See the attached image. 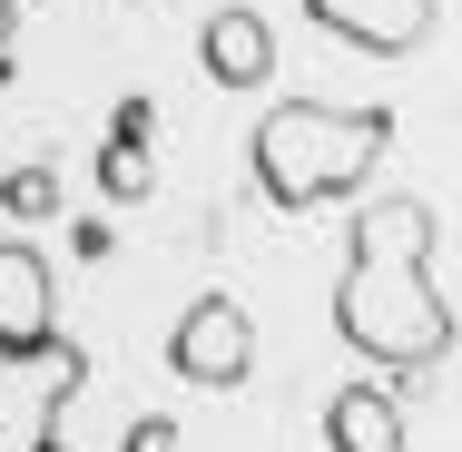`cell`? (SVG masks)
Segmentation results:
<instances>
[{
	"mask_svg": "<svg viewBox=\"0 0 462 452\" xmlns=\"http://www.w3.org/2000/svg\"><path fill=\"white\" fill-rule=\"evenodd\" d=\"M108 138H118V148H148V138H158V98L128 89L118 108H108Z\"/></svg>",
	"mask_w": 462,
	"mask_h": 452,
	"instance_id": "obj_11",
	"label": "cell"
},
{
	"mask_svg": "<svg viewBox=\"0 0 462 452\" xmlns=\"http://www.w3.org/2000/svg\"><path fill=\"white\" fill-rule=\"evenodd\" d=\"M10 30H20V0H0V50H10Z\"/></svg>",
	"mask_w": 462,
	"mask_h": 452,
	"instance_id": "obj_13",
	"label": "cell"
},
{
	"mask_svg": "<svg viewBox=\"0 0 462 452\" xmlns=\"http://www.w3.org/2000/svg\"><path fill=\"white\" fill-rule=\"evenodd\" d=\"M69 197H60V168H40V158H20V168H0V217H20V226H40V217H60Z\"/></svg>",
	"mask_w": 462,
	"mask_h": 452,
	"instance_id": "obj_9",
	"label": "cell"
},
{
	"mask_svg": "<svg viewBox=\"0 0 462 452\" xmlns=\"http://www.w3.org/2000/svg\"><path fill=\"white\" fill-rule=\"evenodd\" d=\"M128 452H178V423H168V413H138V423H128Z\"/></svg>",
	"mask_w": 462,
	"mask_h": 452,
	"instance_id": "obj_12",
	"label": "cell"
},
{
	"mask_svg": "<svg viewBox=\"0 0 462 452\" xmlns=\"http://www.w3.org/2000/svg\"><path fill=\"white\" fill-rule=\"evenodd\" d=\"M393 148V108H335V98H276L246 138V168H256V197L305 217V207H335L383 168Z\"/></svg>",
	"mask_w": 462,
	"mask_h": 452,
	"instance_id": "obj_2",
	"label": "cell"
},
{
	"mask_svg": "<svg viewBox=\"0 0 462 452\" xmlns=\"http://www.w3.org/2000/svg\"><path fill=\"white\" fill-rule=\"evenodd\" d=\"M50 452H69V443H50Z\"/></svg>",
	"mask_w": 462,
	"mask_h": 452,
	"instance_id": "obj_14",
	"label": "cell"
},
{
	"mask_svg": "<svg viewBox=\"0 0 462 452\" xmlns=\"http://www.w3.org/2000/svg\"><path fill=\"white\" fill-rule=\"evenodd\" d=\"M89 393V345L79 335H50L30 355H0V452H50L60 443V413Z\"/></svg>",
	"mask_w": 462,
	"mask_h": 452,
	"instance_id": "obj_3",
	"label": "cell"
},
{
	"mask_svg": "<svg viewBox=\"0 0 462 452\" xmlns=\"http://www.w3.org/2000/svg\"><path fill=\"white\" fill-rule=\"evenodd\" d=\"M60 335V266L20 236H0V355H30Z\"/></svg>",
	"mask_w": 462,
	"mask_h": 452,
	"instance_id": "obj_6",
	"label": "cell"
},
{
	"mask_svg": "<svg viewBox=\"0 0 462 452\" xmlns=\"http://www.w3.org/2000/svg\"><path fill=\"white\" fill-rule=\"evenodd\" d=\"M325 443L335 452H403V393L393 383H345L325 403Z\"/></svg>",
	"mask_w": 462,
	"mask_h": 452,
	"instance_id": "obj_8",
	"label": "cell"
},
{
	"mask_svg": "<svg viewBox=\"0 0 462 452\" xmlns=\"http://www.w3.org/2000/svg\"><path fill=\"white\" fill-rule=\"evenodd\" d=\"M443 217L433 197H365L355 236H345V275H335V335L383 374H433L453 355V285L433 266Z\"/></svg>",
	"mask_w": 462,
	"mask_h": 452,
	"instance_id": "obj_1",
	"label": "cell"
},
{
	"mask_svg": "<svg viewBox=\"0 0 462 452\" xmlns=\"http://www.w3.org/2000/svg\"><path fill=\"white\" fill-rule=\"evenodd\" d=\"M305 20L325 40L365 50V60H403V50L433 40V0H305Z\"/></svg>",
	"mask_w": 462,
	"mask_h": 452,
	"instance_id": "obj_7",
	"label": "cell"
},
{
	"mask_svg": "<svg viewBox=\"0 0 462 452\" xmlns=\"http://www.w3.org/2000/svg\"><path fill=\"white\" fill-rule=\"evenodd\" d=\"M168 374L178 383H207V393H236L256 374V315L236 295H197L178 315V335H168Z\"/></svg>",
	"mask_w": 462,
	"mask_h": 452,
	"instance_id": "obj_4",
	"label": "cell"
},
{
	"mask_svg": "<svg viewBox=\"0 0 462 452\" xmlns=\"http://www.w3.org/2000/svg\"><path fill=\"white\" fill-rule=\"evenodd\" d=\"M197 69H207V89H266L276 79V30H266V10H246V0H226V10H207L197 20Z\"/></svg>",
	"mask_w": 462,
	"mask_h": 452,
	"instance_id": "obj_5",
	"label": "cell"
},
{
	"mask_svg": "<svg viewBox=\"0 0 462 452\" xmlns=\"http://www.w3.org/2000/svg\"><path fill=\"white\" fill-rule=\"evenodd\" d=\"M98 197H108V207H148V197H158V158L108 138V148H98Z\"/></svg>",
	"mask_w": 462,
	"mask_h": 452,
	"instance_id": "obj_10",
	"label": "cell"
}]
</instances>
